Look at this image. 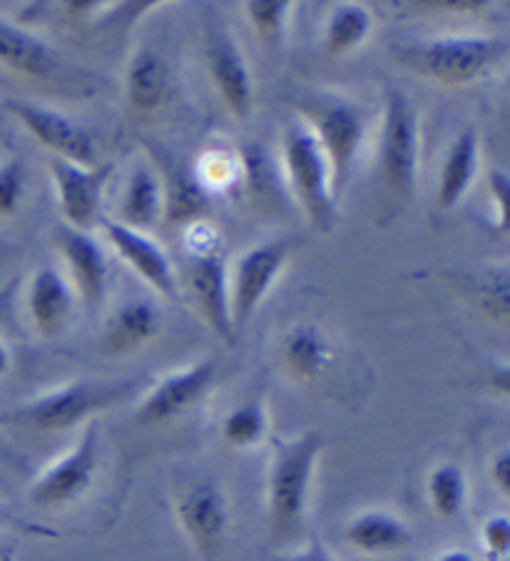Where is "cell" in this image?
Listing matches in <instances>:
<instances>
[{
	"label": "cell",
	"instance_id": "4fadbf2b",
	"mask_svg": "<svg viewBox=\"0 0 510 561\" xmlns=\"http://www.w3.org/2000/svg\"><path fill=\"white\" fill-rule=\"evenodd\" d=\"M217 382V362L202 359L193 367L177 369L167 377H162L138 404L140 424H165L182 417V414L193 410V407L205 400V394Z\"/></svg>",
	"mask_w": 510,
	"mask_h": 561
},
{
	"label": "cell",
	"instance_id": "5b68a950",
	"mask_svg": "<svg viewBox=\"0 0 510 561\" xmlns=\"http://www.w3.org/2000/svg\"><path fill=\"white\" fill-rule=\"evenodd\" d=\"M418 160H421V128H418L416 107L401 90H386L376 170L389 201H408L414 195Z\"/></svg>",
	"mask_w": 510,
	"mask_h": 561
},
{
	"label": "cell",
	"instance_id": "30bf717a",
	"mask_svg": "<svg viewBox=\"0 0 510 561\" xmlns=\"http://www.w3.org/2000/svg\"><path fill=\"white\" fill-rule=\"evenodd\" d=\"M3 107L18 117V123H21L43 148L50 150V156L76 162V165L83 168H95L97 150L93 135H90L83 125L72 121V117L53 111V107L18 101V98L3 101Z\"/></svg>",
	"mask_w": 510,
	"mask_h": 561
},
{
	"label": "cell",
	"instance_id": "f546056e",
	"mask_svg": "<svg viewBox=\"0 0 510 561\" xmlns=\"http://www.w3.org/2000/svg\"><path fill=\"white\" fill-rule=\"evenodd\" d=\"M244 13H247L254 33L264 43L277 48L285 41L287 21L291 15V3H287V0H252V3L244 5Z\"/></svg>",
	"mask_w": 510,
	"mask_h": 561
},
{
	"label": "cell",
	"instance_id": "4dcf8cb0",
	"mask_svg": "<svg viewBox=\"0 0 510 561\" xmlns=\"http://www.w3.org/2000/svg\"><path fill=\"white\" fill-rule=\"evenodd\" d=\"M476 305L478 310L498 324H508L510 305H508V273H490L488 279H483V285L476 289Z\"/></svg>",
	"mask_w": 510,
	"mask_h": 561
},
{
	"label": "cell",
	"instance_id": "d6a6232c",
	"mask_svg": "<svg viewBox=\"0 0 510 561\" xmlns=\"http://www.w3.org/2000/svg\"><path fill=\"white\" fill-rule=\"evenodd\" d=\"M480 547L490 561H500L510 551V522L503 514L486 519L480 527Z\"/></svg>",
	"mask_w": 510,
	"mask_h": 561
},
{
	"label": "cell",
	"instance_id": "f35d334b",
	"mask_svg": "<svg viewBox=\"0 0 510 561\" xmlns=\"http://www.w3.org/2000/svg\"><path fill=\"white\" fill-rule=\"evenodd\" d=\"M433 561H476V559H473V554L466 549H449L443 551L441 557H436Z\"/></svg>",
	"mask_w": 510,
	"mask_h": 561
},
{
	"label": "cell",
	"instance_id": "ab89813d",
	"mask_svg": "<svg viewBox=\"0 0 510 561\" xmlns=\"http://www.w3.org/2000/svg\"><path fill=\"white\" fill-rule=\"evenodd\" d=\"M8 369H11V352L0 342V377L8 375Z\"/></svg>",
	"mask_w": 510,
	"mask_h": 561
},
{
	"label": "cell",
	"instance_id": "7a4b0ae2",
	"mask_svg": "<svg viewBox=\"0 0 510 561\" xmlns=\"http://www.w3.org/2000/svg\"><path fill=\"white\" fill-rule=\"evenodd\" d=\"M510 45L494 35H443L394 48L398 66L441 85L476 83L506 60Z\"/></svg>",
	"mask_w": 510,
	"mask_h": 561
},
{
	"label": "cell",
	"instance_id": "8d00e7d4",
	"mask_svg": "<svg viewBox=\"0 0 510 561\" xmlns=\"http://www.w3.org/2000/svg\"><path fill=\"white\" fill-rule=\"evenodd\" d=\"M428 11H443V13H476L486 8V3H466V0H459V3H433L424 5Z\"/></svg>",
	"mask_w": 510,
	"mask_h": 561
},
{
	"label": "cell",
	"instance_id": "2e32d148",
	"mask_svg": "<svg viewBox=\"0 0 510 561\" xmlns=\"http://www.w3.org/2000/svg\"><path fill=\"white\" fill-rule=\"evenodd\" d=\"M189 287L199 314L217 337L227 345L234 342V322H232V302H230V270L220 252L195 257L189 270Z\"/></svg>",
	"mask_w": 510,
	"mask_h": 561
},
{
	"label": "cell",
	"instance_id": "7402d4cb",
	"mask_svg": "<svg viewBox=\"0 0 510 561\" xmlns=\"http://www.w3.org/2000/svg\"><path fill=\"white\" fill-rule=\"evenodd\" d=\"M346 541L353 549L363 551V554L373 557H386L398 554L414 545V531L404 519H398L396 514L371 510L361 512L359 517H353L346 527Z\"/></svg>",
	"mask_w": 510,
	"mask_h": 561
},
{
	"label": "cell",
	"instance_id": "d6986e66",
	"mask_svg": "<svg viewBox=\"0 0 510 561\" xmlns=\"http://www.w3.org/2000/svg\"><path fill=\"white\" fill-rule=\"evenodd\" d=\"M170 93L172 78L167 62L162 60L158 50L140 48L125 70L127 105L138 115H150L170 101Z\"/></svg>",
	"mask_w": 510,
	"mask_h": 561
},
{
	"label": "cell",
	"instance_id": "5bb4252c",
	"mask_svg": "<svg viewBox=\"0 0 510 561\" xmlns=\"http://www.w3.org/2000/svg\"><path fill=\"white\" fill-rule=\"evenodd\" d=\"M209 78L220 93L227 111L236 117H247L254 105V83L247 58L230 33L212 28L205 43Z\"/></svg>",
	"mask_w": 510,
	"mask_h": 561
},
{
	"label": "cell",
	"instance_id": "1f68e13d",
	"mask_svg": "<svg viewBox=\"0 0 510 561\" xmlns=\"http://www.w3.org/2000/svg\"><path fill=\"white\" fill-rule=\"evenodd\" d=\"M25 193V168L21 160H8L0 168V215H13Z\"/></svg>",
	"mask_w": 510,
	"mask_h": 561
},
{
	"label": "cell",
	"instance_id": "603a6c76",
	"mask_svg": "<svg viewBox=\"0 0 510 561\" xmlns=\"http://www.w3.org/2000/svg\"><path fill=\"white\" fill-rule=\"evenodd\" d=\"M480 162V142L476 128H466L455 135L449 152H445L441 173H439V187H436V203L441 210H451V207L463 201L468 193L473 180L478 173Z\"/></svg>",
	"mask_w": 510,
	"mask_h": 561
},
{
	"label": "cell",
	"instance_id": "44dd1931",
	"mask_svg": "<svg viewBox=\"0 0 510 561\" xmlns=\"http://www.w3.org/2000/svg\"><path fill=\"white\" fill-rule=\"evenodd\" d=\"M162 328L160 310L148 300H135L123 305L107 322L100 347L107 357H127L142 350L150 340L158 337Z\"/></svg>",
	"mask_w": 510,
	"mask_h": 561
},
{
	"label": "cell",
	"instance_id": "e575fe53",
	"mask_svg": "<svg viewBox=\"0 0 510 561\" xmlns=\"http://www.w3.org/2000/svg\"><path fill=\"white\" fill-rule=\"evenodd\" d=\"M490 479L500 496H510V449H500L490 461Z\"/></svg>",
	"mask_w": 510,
	"mask_h": 561
},
{
	"label": "cell",
	"instance_id": "6da1fadb",
	"mask_svg": "<svg viewBox=\"0 0 510 561\" xmlns=\"http://www.w3.org/2000/svg\"><path fill=\"white\" fill-rule=\"evenodd\" d=\"M324 449V434L309 430L289 439H275L267 484L269 534L277 541L294 539L304 527L309 492Z\"/></svg>",
	"mask_w": 510,
	"mask_h": 561
},
{
	"label": "cell",
	"instance_id": "ba28073f",
	"mask_svg": "<svg viewBox=\"0 0 510 561\" xmlns=\"http://www.w3.org/2000/svg\"><path fill=\"white\" fill-rule=\"evenodd\" d=\"M144 150L152 160V170L158 173L160 187H162V220L170 228H193V225L202 222L209 213V197L202 187H199L197 178L193 173V165L185 158H179L175 150L165 148L158 140H142Z\"/></svg>",
	"mask_w": 510,
	"mask_h": 561
},
{
	"label": "cell",
	"instance_id": "74e56055",
	"mask_svg": "<svg viewBox=\"0 0 510 561\" xmlns=\"http://www.w3.org/2000/svg\"><path fill=\"white\" fill-rule=\"evenodd\" d=\"M18 283H21V277H13L8 279V283L0 287V320L8 314V310L13 307L15 300V293H18Z\"/></svg>",
	"mask_w": 510,
	"mask_h": 561
},
{
	"label": "cell",
	"instance_id": "7c38bea8",
	"mask_svg": "<svg viewBox=\"0 0 510 561\" xmlns=\"http://www.w3.org/2000/svg\"><path fill=\"white\" fill-rule=\"evenodd\" d=\"M48 173L56 183L58 201L66 225L76 230L88 232L95 222H100V203H103V190L107 180L115 173V162L105 165L83 168L62 158H48Z\"/></svg>",
	"mask_w": 510,
	"mask_h": 561
},
{
	"label": "cell",
	"instance_id": "3957f363",
	"mask_svg": "<svg viewBox=\"0 0 510 561\" xmlns=\"http://www.w3.org/2000/svg\"><path fill=\"white\" fill-rule=\"evenodd\" d=\"M297 107L304 115L306 128L322 145L332 170L334 197H339L349 185L353 162H357L363 138H367V117L359 105L329 93L299 98Z\"/></svg>",
	"mask_w": 510,
	"mask_h": 561
},
{
	"label": "cell",
	"instance_id": "ac0fdd59",
	"mask_svg": "<svg viewBox=\"0 0 510 561\" xmlns=\"http://www.w3.org/2000/svg\"><path fill=\"white\" fill-rule=\"evenodd\" d=\"M0 66L28 80H48L58 76L60 58L38 35L0 21Z\"/></svg>",
	"mask_w": 510,
	"mask_h": 561
},
{
	"label": "cell",
	"instance_id": "4316f807",
	"mask_svg": "<svg viewBox=\"0 0 510 561\" xmlns=\"http://www.w3.org/2000/svg\"><path fill=\"white\" fill-rule=\"evenodd\" d=\"M193 173L199 187H202L209 197L232 193L236 185L244 183L242 158L236 156L234 150L222 148V145L207 148L202 156L197 158V162H193Z\"/></svg>",
	"mask_w": 510,
	"mask_h": 561
},
{
	"label": "cell",
	"instance_id": "9c48e42d",
	"mask_svg": "<svg viewBox=\"0 0 510 561\" xmlns=\"http://www.w3.org/2000/svg\"><path fill=\"white\" fill-rule=\"evenodd\" d=\"M177 522L199 557L215 561L230 531V504L215 479H199L189 484L177 500Z\"/></svg>",
	"mask_w": 510,
	"mask_h": 561
},
{
	"label": "cell",
	"instance_id": "d590c367",
	"mask_svg": "<svg viewBox=\"0 0 510 561\" xmlns=\"http://www.w3.org/2000/svg\"><path fill=\"white\" fill-rule=\"evenodd\" d=\"M275 561H334V559L329 551L318 545V541H314V545H309L299 551H291V554H285V557H277Z\"/></svg>",
	"mask_w": 510,
	"mask_h": 561
},
{
	"label": "cell",
	"instance_id": "277c9868",
	"mask_svg": "<svg viewBox=\"0 0 510 561\" xmlns=\"http://www.w3.org/2000/svg\"><path fill=\"white\" fill-rule=\"evenodd\" d=\"M135 389L132 382H93V379H78L62 387L50 389L35 400H28L13 412L5 414V422L15 427L56 434L72 430L76 424L85 422L93 414L107 410V407L120 402Z\"/></svg>",
	"mask_w": 510,
	"mask_h": 561
},
{
	"label": "cell",
	"instance_id": "f1b7e54d",
	"mask_svg": "<svg viewBox=\"0 0 510 561\" xmlns=\"http://www.w3.org/2000/svg\"><path fill=\"white\" fill-rule=\"evenodd\" d=\"M269 430V417H267V407H264L262 400H250L227 414L222 420V439L230 447L236 449H250L257 447L259 442L267 437Z\"/></svg>",
	"mask_w": 510,
	"mask_h": 561
},
{
	"label": "cell",
	"instance_id": "8992f818",
	"mask_svg": "<svg viewBox=\"0 0 510 561\" xmlns=\"http://www.w3.org/2000/svg\"><path fill=\"white\" fill-rule=\"evenodd\" d=\"M281 160H285L289 187L294 190V197L306 220L318 232H329L336 217L332 170L322 145L304 123L289 125L281 135Z\"/></svg>",
	"mask_w": 510,
	"mask_h": 561
},
{
	"label": "cell",
	"instance_id": "d4e9b609",
	"mask_svg": "<svg viewBox=\"0 0 510 561\" xmlns=\"http://www.w3.org/2000/svg\"><path fill=\"white\" fill-rule=\"evenodd\" d=\"M162 217V187L158 173L148 162H140L132 170L130 180L123 190L120 197V225L138 232L152 230Z\"/></svg>",
	"mask_w": 510,
	"mask_h": 561
},
{
	"label": "cell",
	"instance_id": "cb8c5ba5",
	"mask_svg": "<svg viewBox=\"0 0 510 561\" xmlns=\"http://www.w3.org/2000/svg\"><path fill=\"white\" fill-rule=\"evenodd\" d=\"M28 307L43 337H58L72 310V289L56 267H40L33 277Z\"/></svg>",
	"mask_w": 510,
	"mask_h": 561
},
{
	"label": "cell",
	"instance_id": "52a82bcc",
	"mask_svg": "<svg viewBox=\"0 0 510 561\" xmlns=\"http://www.w3.org/2000/svg\"><path fill=\"white\" fill-rule=\"evenodd\" d=\"M100 465V427L90 420L76 447L68 449L60 459L40 472L31 486V502L40 510H56L83 496L93 484Z\"/></svg>",
	"mask_w": 510,
	"mask_h": 561
},
{
	"label": "cell",
	"instance_id": "8fae6325",
	"mask_svg": "<svg viewBox=\"0 0 510 561\" xmlns=\"http://www.w3.org/2000/svg\"><path fill=\"white\" fill-rule=\"evenodd\" d=\"M289 252V240H275L247 250L236 260L230 285L234 330L244 328L250 322V317L257 312V307L267 297L271 285L277 283L281 270H285Z\"/></svg>",
	"mask_w": 510,
	"mask_h": 561
},
{
	"label": "cell",
	"instance_id": "484cf974",
	"mask_svg": "<svg viewBox=\"0 0 510 561\" xmlns=\"http://www.w3.org/2000/svg\"><path fill=\"white\" fill-rule=\"evenodd\" d=\"M373 31V15L367 5H336L324 25V53L329 58H344L359 48Z\"/></svg>",
	"mask_w": 510,
	"mask_h": 561
},
{
	"label": "cell",
	"instance_id": "9a60e30c",
	"mask_svg": "<svg viewBox=\"0 0 510 561\" xmlns=\"http://www.w3.org/2000/svg\"><path fill=\"white\" fill-rule=\"evenodd\" d=\"M100 225H103L105 238L120 260H125L154 293L167 297V300H177L179 285L175 267H172L167 252L148 232L130 230L117 220H105V217H100Z\"/></svg>",
	"mask_w": 510,
	"mask_h": 561
},
{
	"label": "cell",
	"instance_id": "ffe728a7",
	"mask_svg": "<svg viewBox=\"0 0 510 561\" xmlns=\"http://www.w3.org/2000/svg\"><path fill=\"white\" fill-rule=\"evenodd\" d=\"M279 359L294 382L314 385L332 367L334 350L314 324H297L281 340Z\"/></svg>",
	"mask_w": 510,
	"mask_h": 561
},
{
	"label": "cell",
	"instance_id": "836d02e7",
	"mask_svg": "<svg viewBox=\"0 0 510 561\" xmlns=\"http://www.w3.org/2000/svg\"><path fill=\"white\" fill-rule=\"evenodd\" d=\"M488 190H490V197H494V205H496V222H498V230H508V201H510V178L506 170L496 168L494 173L488 178Z\"/></svg>",
	"mask_w": 510,
	"mask_h": 561
},
{
	"label": "cell",
	"instance_id": "83f0119b",
	"mask_svg": "<svg viewBox=\"0 0 510 561\" xmlns=\"http://www.w3.org/2000/svg\"><path fill=\"white\" fill-rule=\"evenodd\" d=\"M466 474L453 461H443V465L433 467L431 477H428V500H431L433 512L441 519H455L466 506Z\"/></svg>",
	"mask_w": 510,
	"mask_h": 561
},
{
	"label": "cell",
	"instance_id": "e0dca14e",
	"mask_svg": "<svg viewBox=\"0 0 510 561\" xmlns=\"http://www.w3.org/2000/svg\"><path fill=\"white\" fill-rule=\"evenodd\" d=\"M53 242H56L62 260L68 262L72 283H76L85 305L95 307L103 302L107 289V257L97 240L83 230L70 228V225H58L53 230Z\"/></svg>",
	"mask_w": 510,
	"mask_h": 561
}]
</instances>
